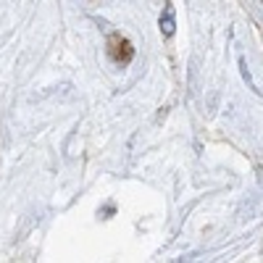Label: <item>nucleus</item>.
I'll return each mask as SVG.
<instances>
[{"instance_id": "nucleus-1", "label": "nucleus", "mask_w": 263, "mask_h": 263, "mask_svg": "<svg viewBox=\"0 0 263 263\" xmlns=\"http://www.w3.org/2000/svg\"><path fill=\"white\" fill-rule=\"evenodd\" d=\"M108 50H111V58L116 61V63H129L132 61V45H129V40H124V37H119V34H114L111 37V42H108Z\"/></svg>"}, {"instance_id": "nucleus-2", "label": "nucleus", "mask_w": 263, "mask_h": 263, "mask_svg": "<svg viewBox=\"0 0 263 263\" xmlns=\"http://www.w3.org/2000/svg\"><path fill=\"white\" fill-rule=\"evenodd\" d=\"M174 29H177V8L166 6L161 13V32H163V37H171Z\"/></svg>"}]
</instances>
